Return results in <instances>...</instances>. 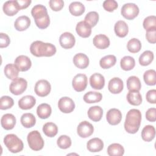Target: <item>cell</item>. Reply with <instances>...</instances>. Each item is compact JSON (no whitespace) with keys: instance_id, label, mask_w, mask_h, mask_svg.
Listing matches in <instances>:
<instances>
[{"instance_id":"obj_37","label":"cell","mask_w":156,"mask_h":156,"mask_svg":"<svg viewBox=\"0 0 156 156\" xmlns=\"http://www.w3.org/2000/svg\"><path fill=\"white\" fill-rule=\"evenodd\" d=\"M43 132L45 135L52 138L57 134L58 127L57 125L53 122H46L43 127Z\"/></svg>"},{"instance_id":"obj_4","label":"cell","mask_w":156,"mask_h":156,"mask_svg":"<svg viewBox=\"0 0 156 156\" xmlns=\"http://www.w3.org/2000/svg\"><path fill=\"white\" fill-rule=\"evenodd\" d=\"M4 143L12 153H18L23 149L24 144L21 139L15 134H8L4 138Z\"/></svg>"},{"instance_id":"obj_11","label":"cell","mask_w":156,"mask_h":156,"mask_svg":"<svg viewBox=\"0 0 156 156\" xmlns=\"http://www.w3.org/2000/svg\"><path fill=\"white\" fill-rule=\"evenodd\" d=\"M59 110L64 113H69L75 108V104L72 99L68 97L61 98L58 102Z\"/></svg>"},{"instance_id":"obj_39","label":"cell","mask_w":156,"mask_h":156,"mask_svg":"<svg viewBox=\"0 0 156 156\" xmlns=\"http://www.w3.org/2000/svg\"><path fill=\"white\" fill-rule=\"evenodd\" d=\"M154 60V54L151 51H145L139 57V63L142 66H147Z\"/></svg>"},{"instance_id":"obj_23","label":"cell","mask_w":156,"mask_h":156,"mask_svg":"<svg viewBox=\"0 0 156 156\" xmlns=\"http://www.w3.org/2000/svg\"><path fill=\"white\" fill-rule=\"evenodd\" d=\"M93 44L97 48L104 49L109 46L110 40L105 35L99 34L94 37Z\"/></svg>"},{"instance_id":"obj_26","label":"cell","mask_w":156,"mask_h":156,"mask_svg":"<svg viewBox=\"0 0 156 156\" xmlns=\"http://www.w3.org/2000/svg\"><path fill=\"white\" fill-rule=\"evenodd\" d=\"M103 115V110L100 106L95 105L91 107L88 110V118L94 122L99 121Z\"/></svg>"},{"instance_id":"obj_15","label":"cell","mask_w":156,"mask_h":156,"mask_svg":"<svg viewBox=\"0 0 156 156\" xmlns=\"http://www.w3.org/2000/svg\"><path fill=\"white\" fill-rule=\"evenodd\" d=\"M91 87L95 90H101L105 85L104 77L99 73H94L90 77Z\"/></svg>"},{"instance_id":"obj_12","label":"cell","mask_w":156,"mask_h":156,"mask_svg":"<svg viewBox=\"0 0 156 156\" xmlns=\"http://www.w3.org/2000/svg\"><path fill=\"white\" fill-rule=\"evenodd\" d=\"M59 43L63 48L66 49H71L74 46L76 39L71 33L65 32L60 35L59 38Z\"/></svg>"},{"instance_id":"obj_50","label":"cell","mask_w":156,"mask_h":156,"mask_svg":"<svg viewBox=\"0 0 156 156\" xmlns=\"http://www.w3.org/2000/svg\"><path fill=\"white\" fill-rule=\"evenodd\" d=\"M156 109L155 108H149L146 113V118L150 122H155L156 120Z\"/></svg>"},{"instance_id":"obj_33","label":"cell","mask_w":156,"mask_h":156,"mask_svg":"<svg viewBox=\"0 0 156 156\" xmlns=\"http://www.w3.org/2000/svg\"><path fill=\"white\" fill-rule=\"evenodd\" d=\"M21 123L24 127L30 128L36 123L35 117L30 113H24L21 117Z\"/></svg>"},{"instance_id":"obj_6","label":"cell","mask_w":156,"mask_h":156,"mask_svg":"<svg viewBox=\"0 0 156 156\" xmlns=\"http://www.w3.org/2000/svg\"><path fill=\"white\" fill-rule=\"evenodd\" d=\"M27 87V82L26 79L21 77H17L11 82L9 90L14 95H20L23 93Z\"/></svg>"},{"instance_id":"obj_19","label":"cell","mask_w":156,"mask_h":156,"mask_svg":"<svg viewBox=\"0 0 156 156\" xmlns=\"http://www.w3.org/2000/svg\"><path fill=\"white\" fill-rule=\"evenodd\" d=\"M104 143L99 138H94L90 140L87 143V149L91 152H98L102 150Z\"/></svg>"},{"instance_id":"obj_46","label":"cell","mask_w":156,"mask_h":156,"mask_svg":"<svg viewBox=\"0 0 156 156\" xmlns=\"http://www.w3.org/2000/svg\"><path fill=\"white\" fill-rule=\"evenodd\" d=\"M118 3L115 0H106L103 2L104 9L108 12H112L118 8Z\"/></svg>"},{"instance_id":"obj_30","label":"cell","mask_w":156,"mask_h":156,"mask_svg":"<svg viewBox=\"0 0 156 156\" xmlns=\"http://www.w3.org/2000/svg\"><path fill=\"white\" fill-rule=\"evenodd\" d=\"M127 100L132 105H140L142 102V97L138 91H129L127 94Z\"/></svg>"},{"instance_id":"obj_42","label":"cell","mask_w":156,"mask_h":156,"mask_svg":"<svg viewBox=\"0 0 156 156\" xmlns=\"http://www.w3.org/2000/svg\"><path fill=\"white\" fill-rule=\"evenodd\" d=\"M84 20L85 23L89 24L91 27H94L98 22L99 15L96 12H90L86 15Z\"/></svg>"},{"instance_id":"obj_29","label":"cell","mask_w":156,"mask_h":156,"mask_svg":"<svg viewBox=\"0 0 156 156\" xmlns=\"http://www.w3.org/2000/svg\"><path fill=\"white\" fill-rule=\"evenodd\" d=\"M155 129L153 126L147 125L142 130L141 137L142 139L146 141H151L155 137Z\"/></svg>"},{"instance_id":"obj_9","label":"cell","mask_w":156,"mask_h":156,"mask_svg":"<svg viewBox=\"0 0 156 156\" xmlns=\"http://www.w3.org/2000/svg\"><path fill=\"white\" fill-rule=\"evenodd\" d=\"M88 83L87 77L84 74L76 75L72 81V85L75 91L81 92L85 90Z\"/></svg>"},{"instance_id":"obj_31","label":"cell","mask_w":156,"mask_h":156,"mask_svg":"<svg viewBox=\"0 0 156 156\" xmlns=\"http://www.w3.org/2000/svg\"><path fill=\"white\" fill-rule=\"evenodd\" d=\"M19 69L15 64H7L4 67V72L5 76L11 80H14L17 78L19 73Z\"/></svg>"},{"instance_id":"obj_24","label":"cell","mask_w":156,"mask_h":156,"mask_svg":"<svg viewBox=\"0 0 156 156\" xmlns=\"http://www.w3.org/2000/svg\"><path fill=\"white\" fill-rule=\"evenodd\" d=\"M4 13L7 16H13L20 10L18 8L16 1H6L2 7Z\"/></svg>"},{"instance_id":"obj_3","label":"cell","mask_w":156,"mask_h":156,"mask_svg":"<svg viewBox=\"0 0 156 156\" xmlns=\"http://www.w3.org/2000/svg\"><path fill=\"white\" fill-rule=\"evenodd\" d=\"M31 14L39 29H44L49 26L50 19L45 6L41 4L35 5L31 10Z\"/></svg>"},{"instance_id":"obj_41","label":"cell","mask_w":156,"mask_h":156,"mask_svg":"<svg viewBox=\"0 0 156 156\" xmlns=\"http://www.w3.org/2000/svg\"><path fill=\"white\" fill-rule=\"evenodd\" d=\"M127 48L129 52L132 53H136L141 50V43L138 39L133 38L128 41Z\"/></svg>"},{"instance_id":"obj_1","label":"cell","mask_w":156,"mask_h":156,"mask_svg":"<svg viewBox=\"0 0 156 156\" xmlns=\"http://www.w3.org/2000/svg\"><path fill=\"white\" fill-rule=\"evenodd\" d=\"M31 54L35 57H51L56 53V48L49 43L41 41H34L30 46Z\"/></svg>"},{"instance_id":"obj_43","label":"cell","mask_w":156,"mask_h":156,"mask_svg":"<svg viewBox=\"0 0 156 156\" xmlns=\"http://www.w3.org/2000/svg\"><path fill=\"white\" fill-rule=\"evenodd\" d=\"M143 27L146 31L156 29V17L151 15L146 17L143 21Z\"/></svg>"},{"instance_id":"obj_21","label":"cell","mask_w":156,"mask_h":156,"mask_svg":"<svg viewBox=\"0 0 156 156\" xmlns=\"http://www.w3.org/2000/svg\"><path fill=\"white\" fill-rule=\"evenodd\" d=\"M36 103L35 98L30 95L23 96L18 101V106L22 110H29L32 108Z\"/></svg>"},{"instance_id":"obj_35","label":"cell","mask_w":156,"mask_h":156,"mask_svg":"<svg viewBox=\"0 0 156 156\" xmlns=\"http://www.w3.org/2000/svg\"><path fill=\"white\" fill-rule=\"evenodd\" d=\"M127 87L129 91H140L141 88V82L136 76H132L127 80Z\"/></svg>"},{"instance_id":"obj_22","label":"cell","mask_w":156,"mask_h":156,"mask_svg":"<svg viewBox=\"0 0 156 156\" xmlns=\"http://www.w3.org/2000/svg\"><path fill=\"white\" fill-rule=\"evenodd\" d=\"M30 25V18L25 15L19 16L15 21L14 26L16 30L18 31H24L26 30Z\"/></svg>"},{"instance_id":"obj_25","label":"cell","mask_w":156,"mask_h":156,"mask_svg":"<svg viewBox=\"0 0 156 156\" xmlns=\"http://www.w3.org/2000/svg\"><path fill=\"white\" fill-rule=\"evenodd\" d=\"M114 30L116 35L121 38L125 37L129 32V27L126 23L122 20L118 21L114 26Z\"/></svg>"},{"instance_id":"obj_28","label":"cell","mask_w":156,"mask_h":156,"mask_svg":"<svg viewBox=\"0 0 156 156\" xmlns=\"http://www.w3.org/2000/svg\"><path fill=\"white\" fill-rule=\"evenodd\" d=\"M85 10L84 5L80 2L74 1L71 2L69 5V11L74 16H77L82 15Z\"/></svg>"},{"instance_id":"obj_10","label":"cell","mask_w":156,"mask_h":156,"mask_svg":"<svg viewBox=\"0 0 156 156\" xmlns=\"http://www.w3.org/2000/svg\"><path fill=\"white\" fill-rule=\"evenodd\" d=\"M94 132L93 125L87 121H83L79 123L77 127V132L81 138H87L91 136Z\"/></svg>"},{"instance_id":"obj_34","label":"cell","mask_w":156,"mask_h":156,"mask_svg":"<svg viewBox=\"0 0 156 156\" xmlns=\"http://www.w3.org/2000/svg\"><path fill=\"white\" fill-rule=\"evenodd\" d=\"M124 153L123 146L118 143L111 144L107 148V154L110 156H121Z\"/></svg>"},{"instance_id":"obj_13","label":"cell","mask_w":156,"mask_h":156,"mask_svg":"<svg viewBox=\"0 0 156 156\" xmlns=\"http://www.w3.org/2000/svg\"><path fill=\"white\" fill-rule=\"evenodd\" d=\"M15 65L18 68L20 71H26L29 70L32 65L30 59L26 55H21L18 56L15 60Z\"/></svg>"},{"instance_id":"obj_7","label":"cell","mask_w":156,"mask_h":156,"mask_svg":"<svg viewBox=\"0 0 156 156\" xmlns=\"http://www.w3.org/2000/svg\"><path fill=\"white\" fill-rule=\"evenodd\" d=\"M121 13L124 18L129 20H132L138 16L139 8L135 4L127 3L122 7Z\"/></svg>"},{"instance_id":"obj_5","label":"cell","mask_w":156,"mask_h":156,"mask_svg":"<svg viewBox=\"0 0 156 156\" xmlns=\"http://www.w3.org/2000/svg\"><path fill=\"white\" fill-rule=\"evenodd\" d=\"M27 140L30 148L33 151H40L44 146V140L40 133L37 130H33L29 132L27 135Z\"/></svg>"},{"instance_id":"obj_32","label":"cell","mask_w":156,"mask_h":156,"mask_svg":"<svg viewBox=\"0 0 156 156\" xmlns=\"http://www.w3.org/2000/svg\"><path fill=\"white\" fill-rule=\"evenodd\" d=\"M102 95L101 93L96 91H89L83 96V101L88 104L99 102L102 100Z\"/></svg>"},{"instance_id":"obj_36","label":"cell","mask_w":156,"mask_h":156,"mask_svg":"<svg viewBox=\"0 0 156 156\" xmlns=\"http://www.w3.org/2000/svg\"><path fill=\"white\" fill-rule=\"evenodd\" d=\"M116 58L113 55H107L103 57L99 61L100 66L103 69H108L116 63Z\"/></svg>"},{"instance_id":"obj_27","label":"cell","mask_w":156,"mask_h":156,"mask_svg":"<svg viewBox=\"0 0 156 156\" xmlns=\"http://www.w3.org/2000/svg\"><path fill=\"white\" fill-rule=\"evenodd\" d=\"M52 113V109L50 105L46 103H43L39 105L37 108V114L41 119H46L50 116Z\"/></svg>"},{"instance_id":"obj_17","label":"cell","mask_w":156,"mask_h":156,"mask_svg":"<svg viewBox=\"0 0 156 156\" xmlns=\"http://www.w3.org/2000/svg\"><path fill=\"white\" fill-rule=\"evenodd\" d=\"M77 34L82 38L89 37L91 34V26L84 21L79 22L76 27Z\"/></svg>"},{"instance_id":"obj_44","label":"cell","mask_w":156,"mask_h":156,"mask_svg":"<svg viewBox=\"0 0 156 156\" xmlns=\"http://www.w3.org/2000/svg\"><path fill=\"white\" fill-rule=\"evenodd\" d=\"M57 144L58 146L63 149H66L69 148L71 145V140L70 137L67 135H63L58 137L57 141Z\"/></svg>"},{"instance_id":"obj_51","label":"cell","mask_w":156,"mask_h":156,"mask_svg":"<svg viewBox=\"0 0 156 156\" xmlns=\"http://www.w3.org/2000/svg\"><path fill=\"white\" fill-rule=\"evenodd\" d=\"M0 36H1L0 48H2L7 47L9 45L10 42L9 36L6 34H4V33H1Z\"/></svg>"},{"instance_id":"obj_18","label":"cell","mask_w":156,"mask_h":156,"mask_svg":"<svg viewBox=\"0 0 156 156\" xmlns=\"http://www.w3.org/2000/svg\"><path fill=\"white\" fill-rule=\"evenodd\" d=\"M1 126L5 130H11L13 129L16 124V118L15 116L11 113H6L4 115L1 119Z\"/></svg>"},{"instance_id":"obj_52","label":"cell","mask_w":156,"mask_h":156,"mask_svg":"<svg viewBox=\"0 0 156 156\" xmlns=\"http://www.w3.org/2000/svg\"><path fill=\"white\" fill-rule=\"evenodd\" d=\"M16 2L17 4L18 8L20 10L28 7L32 1L30 0H18L16 1Z\"/></svg>"},{"instance_id":"obj_45","label":"cell","mask_w":156,"mask_h":156,"mask_svg":"<svg viewBox=\"0 0 156 156\" xmlns=\"http://www.w3.org/2000/svg\"><path fill=\"white\" fill-rule=\"evenodd\" d=\"M1 110H7L12 107L14 104L13 99L8 96H3L1 98L0 101Z\"/></svg>"},{"instance_id":"obj_40","label":"cell","mask_w":156,"mask_h":156,"mask_svg":"<svg viewBox=\"0 0 156 156\" xmlns=\"http://www.w3.org/2000/svg\"><path fill=\"white\" fill-rule=\"evenodd\" d=\"M143 79L145 83L148 85H155L156 83V72L154 69H149L145 71L143 74Z\"/></svg>"},{"instance_id":"obj_38","label":"cell","mask_w":156,"mask_h":156,"mask_svg":"<svg viewBox=\"0 0 156 156\" xmlns=\"http://www.w3.org/2000/svg\"><path fill=\"white\" fill-rule=\"evenodd\" d=\"M135 59L130 56H124L120 61L121 68L124 71H130L132 69L135 67Z\"/></svg>"},{"instance_id":"obj_2","label":"cell","mask_w":156,"mask_h":156,"mask_svg":"<svg viewBox=\"0 0 156 156\" xmlns=\"http://www.w3.org/2000/svg\"><path fill=\"white\" fill-rule=\"evenodd\" d=\"M141 121V113L138 109L130 110L126 117L124 129L126 131L131 134H134L139 130Z\"/></svg>"},{"instance_id":"obj_16","label":"cell","mask_w":156,"mask_h":156,"mask_svg":"<svg viewBox=\"0 0 156 156\" xmlns=\"http://www.w3.org/2000/svg\"><path fill=\"white\" fill-rule=\"evenodd\" d=\"M124 88L123 82L119 77H113L108 82V89L113 94H118L122 91Z\"/></svg>"},{"instance_id":"obj_8","label":"cell","mask_w":156,"mask_h":156,"mask_svg":"<svg viewBox=\"0 0 156 156\" xmlns=\"http://www.w3.org/2000/svg\"><path fill=\"white\" fill-rule=\"evenodd\" d=\"M51 90L50 83L44 79H41L37 82L35 85L34 91L37 95L40 97L48 96Z\"/></svg>"},{"instance_id":"obj_49","label":"cell","mask_w":156,"mask_h":156,"mask_svg":"<svg viewBox=\"0 0 156 156\" xmlns=\"http://www.w3.org/2000/svg\"><path fill=\"white\" fill-rule=\"evenodd\" d=\"M146 100L151 104L156 103V90L155 89L149 90L146 95Z\"/></svg>"},{"instance_id":"obj_48","label":"cell","mask_w":156,"mask_h":156,"mask_svg":"<svg viewBox=\"0 0 156 156\" xmlns=\"http://www.w3.org/2000/svg\"><path fill=\"white\" fill-rule=\"evenodd\" d=\"M146 37L148 42L154 44L156 43V29L147 30L146 34Z\"/></svg>"},{"instance_id":"obj_47","label":"cell","mask_w":156,"mask_h":156,"mask_svg":"<svg viewBox=\"0 0 156 156\" xmlns=\"http://www.w3.org/2000/svg\"><path fill=\"white\" fill-rule=\"evenodd\" d=\"M49 4L52 10L57 12L62 9L64 6V2L62 0H50Z\"/></svg>"},{"instance_id":"obj_20","label":"cell","mask_w":156,"mask_h":156,"mask_svg":"<svg viewBox=\"0 0 156 156\" xmlns=\"http://www.w3.org/2000/svg\"><path fill=\"white\" fill-rule=\"evenodd\" d=\"M73 63L78 68L85 69L89 65V58L85 54L79 53L74 56Z\"/></svg>"},{"instance_id":"obj_14","label":"cell","mask_w":156,"mask_h":156,"mask_svg":"<svg viewBox=\"0 0 156 156\" xmlns=\"http://www.w3.org/2000/svg\"><path fill=\"white\" fill-rule=\"evenodd\" d=\"M106 119L110 124L113 126L117 125L122 119V113L117 108H111L106 114Z\"/></svg>"}]
</instances>
